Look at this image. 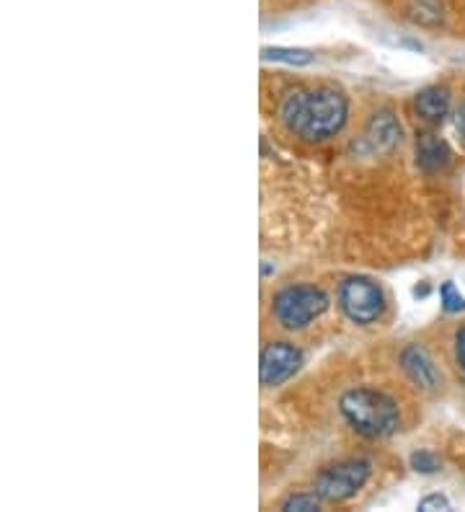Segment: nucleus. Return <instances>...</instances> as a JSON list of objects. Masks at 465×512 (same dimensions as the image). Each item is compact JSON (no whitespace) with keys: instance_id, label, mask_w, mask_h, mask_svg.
Segmentation results:
<instances>
[{"instance_id":"nucleus-18","label":"nucleus","mask_w":465,"mask_h":512,"mask_svg":"<svg viewBox=\"0 0 465 512\" xmlns=\"http://www.w3.org/2000/svg\"><path fill=\"white\" fill-rule=\"evenodd\" d=\"M269 275H272V267H269V262H261V277L267 280Z\"/></svg>"},{"instance_id":"nucleus-9","label":"nucleus","mask_w":465,"mask_h":512,"mask_svg":"<svg viewBox=\"0 0 465 512\" xmlns=\"http://www.w3.org/2000/svg\"><path fill=\"white\" fill-rule=\"evenodd\" d=\"M416 166L424 171V174H440L445 171L450 163H453V150L440 135H434V132H424L416 138Z\"/></svg>"},{"instance_id":"nucleus-4","label":"nucleus","mask_w":465,"mask_h":512,"mask_svg":"<svg viewBox=\"0 0 465 512\" xmlns=\"http://www.w3.org/2000/svg\"><path fill=\"white\" fill-rule=\"evenodd\" d=\"M336 306L354 326H372L385 316L388 300L378 280L367 275H349L336 288Z\"/></svg>"},{"instance_id":"nucleus-2","label":"nucleus","mask_w":465,"mask_h":512,"mask_svg":"<svg viewBox=\"0 0 465 512\" xmlns=\"http://www.w3.org/2000/svg\"><path fill=\"white\" fill-rule=\"evenodd\" d=\"M339 414L349 430L365 440H388L401 430V406L380 388H347L339 396Z\"/></svg>"},{"instance_id":"nucleus-17","label":"nucleus","mask_w":465,"mask_h":512,"mask_svg":"<svg viewBox=\"0 0 465 512\" xmlns=\"http://www.w3.org/2000/svg\"><path fill=\"white\" fill-rule=\"evenodd\" d=\"M455 130H458L460 140L465 143V99H463V104L458 107V114H455Z\"/></svg>"},{"instance_id":"nucleus-5","label":"nucleus","mask_w":465,"mask_h":512,"mask_svg":"<svg viewBox=\"0 0 465 512\" xmlns=\"http://www.w3.org/2000/svg\"><path fill=\"white\" fill-rule=\"evenodd\" d=\"M372 474V463L367 458H347V461L331 463L321 474L316 476L313 492L321 497L323 502H347L360 494L365 487L367 479Z\"/></svg>"},{"instance_id":"nucleus-6","label":"nucleus","mask_w":465,"mask_h":512,"mask_svg":"<svg viewBox=\"0 0 465 512\" xmlns=\"http://www.w3.org/2000/svg\"><path fill=\"white\" fill-rule=\"evenodd\" d=\"M305 363V355L295 342L274 339L264 344L259 357V381L264 388H279L298 373Z\"/></svg>"},{"instance_id":"nucleus-1","label":"nucleus","mask_w":465,"mask_h":512,"mask_svg":"<svg viewBox=\"0 0 465 512\" xmlns=\"http://www.w3.org/2000/svg\"><path fill=\"white\" fill-rule=\"evenodd\" d=\"M279 122L305 143H326L344 132L349 122V99L331 86L298 88L279 104Z\"/></svg>"},{"instance_id":"nucleus-15","label":"nucleus","mask_w":465,"mask_h":512,"mask_svg":"<svg viewBox=\"0 0 465 512\" xmlns=\"http://www.w3.org/2000/svg\"><path fill=\"white\" fill-rule=\"evenodd\" d=\"M419 510L429 512V510H450V500H447L445 494H427L424 500H419Z\"/></svg>"},{"instance_id":"nucleus-13","label":"nucleus","mask_w":465,"mask_h":512,"mask_svg":"<svg viewBox=\"0 0 465 512\" xmlns=\"http://www.w3.org/2000/svg\"><path fill=\"white\" fill-rule=\"evenodd\" d=\"M323 500L318 497L316 492H298V494H290L279 510L282 512H316L321 510Z\"/></svg>"},{"instance_id":"nucleus-3","label":"nucleus","mask_w":465,"mask_h":512,"mask_svg":"<svg viewBox=\"0 0 465 512\" xmlns=\"http://www.w3.org/2000/svg\"><path fill=\"white\" fill-rule=\"evenodd\" d=\"M331 298L321 285L295 282L272 295V319L279 329L303 331L329 311Z\"/></svg>"},{"instance_id":"nucleus-7","label":"nucleus","mask_w":465,"mask_h":512,"mask_svg":"<svg viewBox=\"0 0 465 512\" xmlns=\"http://www.w3.org/2000/svg\"><path fill=\"white\" fill-rule=\"evenodd\" d=\"M398 365H401L403 375L411 381V386H416L419 391H429L432 394V391L442 388L440 368H437L434 357L429 355L424 344H406L401 355H398Z\"/></svg>"},{"instance_id":"nucleus-16","label":"nucleus","mask_w":465,"mask_h":512,"mask_svg":"<svg viewBox=\"0 0 465 512\" xmlns=\"http://www.w3.org/2000/svg\"><path fill=\"white\" fill-rule=\"evenodd\" d=\"M455 363H458V368L463 370L465 375V326H460L458 331H455Z\"/></svg>"},{"instance_id":"nucleus-14","label":"nucleus","mask_w":465,"mask_h":512,"mask_svg":"<svg viewBox=\"0 0 465 512\" xmlns=\"http://www.w3.org/2000/svg\"><path fill=\"white\" fill-rule=\"evenodd\" d=\"M440 303H442V311H445V313L465 311V295L460 293L455 282H442Z\"/></svg>"},{"instance_id":"nucleus-10","label":"nucleus","mask_w":465,"mask_h":512,"mask_svg":"<svg viewBox=\"0 0 465 512\" xmlns=\"http://www.w3.org/2000/svg\"><path fill=\"white\" fill-rule=\"evenodd\" d=\"M453 107V94L447 86H427L414 96V109L424 122L442 125Z\"/></svg>"},{"instance_id":"nucleus-11","label":"nucleus","mask_w":465,"mask_h":512,"mask_svg":"<svg viewBox=\"0 0 465 512\" xmlns=\"http://www.w3.org/2000/svg\"><path fill=\"white\" fill-rule=\"evenodd\" d=\"M261 60L267 63H282L292 65V68H305L316 60V52L303 50V47H264L261 50Z\"/></svg>"},{"instance_id":"nucleus-12","label":"nucleus","mask_w":465,"mask_h":512,"mask_svg":"<svg viewBox=\"0 0 465 512\" xmlns=\"http://www.w3.org/2000/svg\"><path fill=\"white\" fill-rule=\"evenodd\" d=\"M409 463L416 474H424V476H432L437 474V471H442V458L429 448L414 450V453L409 456Z\"/></svg>"},{"instance_id":"nucleus-8","label":"nucleus","mask_w":465,"mask_h":512,"mask_svg":"<svg viewBox=\"0 0 465 512\" xmlns=\"http://www.w3.org/2000/svg\"><path fill=\"white\" fill-rule=\"evenodd\" d=\"M401 140L403 127L391 109H380V112L372 114L365 127V135H362V143L367 145L370 153H391L401 145Z\"/></svg>"}]
</instances>
